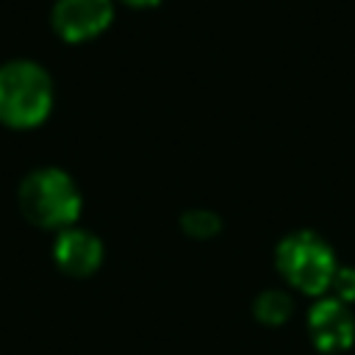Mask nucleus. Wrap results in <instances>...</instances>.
I'll use <instances>...</instances> for the list:
<instances>
[{
  "label": "nucleus",
  "mask_w": 355,
  "mask_h": 355,
  "mask_svg": "<svg viewBox=\"0 0 355 355\" xmlns=\"http://www.w3.org/2000/svg\"><path fill=\"white\" fill-rule=\"evenodd\" d=\"M219 227H222V222H219V216L211 214V211L194 208V211L183 214V230H186L189 236H194V239H211Z\"/></svg>",
  "instance_id": "6e6552de"
},
{
  "label": "nucleus",
  "mask_w": 355,
  "mask_h": 355,
  "mask_svg": "<svg viewBox=\"0 0 355 355\" xmlns=\"http://www.w3.org/2000/svg\"><path fill=\"white\" fill-rule=\"evenodd\" d=\"M280 275L305 294H322L336 275V255L324 239L311 230H297L277 244L275 252Z\"/></svg>",
  "instance_id": "7ed1b4c3"
},
{
  "label": "nucleus",
  "mask_w": 355,
  "mask_h": 355,
  "mask_svg": "<svg viewBox=\"0 0 355 355\" xmlns=\"http://www.w3.org/2000/svg\"><path fill=\"white\" fill-rule=\"evenodd\" d=\"M330 288H333L336 300H341V302L355 300V269L352 266H338L336 275H333Z\"/></svg>",
  "instance_id": "1a4fd4ad"
},
{
  "label": "nucleus",
  "mask_w": 355,
  "mask_h": 355,
  "mask_svg": "<svg viewBox=\"0 0 355 355\" xmlns=\"http://www.w3.org/2000/svg\"><path fill=\"white\" fill-rule=\"evenodd\" d=\"M128 6H139V8H147V6H155V3H161V0H125Z\"/></svg>",
  "instance_id": "9d476101"
},
{
  "label": "nucleus",
  "mask_w": 355,
  "mask_h": 355,
  "mask_svg": "<svg viewBox=\"0 0 355 355\" xmlns=\"http://www.w3.org/2000/svg\"><path fill=\"white\" fill-rule=\"evenodd\" d=\"M308 330L313 344L322 352H341L355 338V319L347 308V302L330 297L311 308L308 313Z\"/></svg>",
  "instance_id": "39448f33"
},
{
  "label": "nucleus",
  "mask_w": 355,
  "mask_h": 355,
  "mask_svg": "<svg viewBox=\"0 0 355 355\" xmlns=\"http://www.w3.org/2000/svg\"><path fill=\"white\" fill-rule=\"evenodd\" d=\"M22 214L42 227H67L80 214V191L61 169H36L19 186Z\"/></svg>",
  "instance_id": "f03ea898"
},
{
  "label": "nucleus",
  "mask_w": 355,
  "mask_h": 355,
  "mask_svg": "<svg viewBox=\"0 0 355 355\" xmlns=\"http://www.w3.org/2000/svg\"><path fill=\"white\" fill-rule=\"evenodd\" d=\"M55 263L75 277L92 275L100 261H103V244L97 236H92L89 230H75L67 227L58 239H55V250H53Z\"/></svg>",
  "instance_id": "423d86ee"
},
{
  "label": "nucleus",
  "mask_w": 355,
  "mask_h": 355,
  "mask_svg": "<svg viewBox=\"0 0 355 355\" xmlns=\"http://www.w3.org/2000/svg\"><path fill=\"white\" fill-rule=\"evenodd\" d=\"M255 316L263 324H283L291 316V297L280 288H269L255 300Z\"/></svg>",
  "instance_id": "0eeeda50"
},
{
  "label": "nucleus",
  "mask_w": 355,
  "mask_h": 355,
  "mask_svg": "<svg viewBox=\"0 0 355 355\" xmlns=\"http://www.w3.org/2000/svg\"><path fill=\"white\" fill-rule=\"evenodd\" d=\"M53 105L50 75L33 61H11L0 67V122L11 128L39 125Z\"/></svg>",
  "instance_id": "f257e3e1"
},
{
  "label": "nucleus",
  "mask_w": 355,
  "mask_h": 355,
  "mask_svg": "<svg viewBox=\"0 0 355 355\" xmlns=\"http://www.w3.org/2000/svg\"><path fill=\"white\" fill-rule=\"evenodd\" d=\"M111 0H58L53 8V28L67 42H86L111 25Z\"/></svg>",
  "instance_id": "20e7f679"
}]
</instances>
